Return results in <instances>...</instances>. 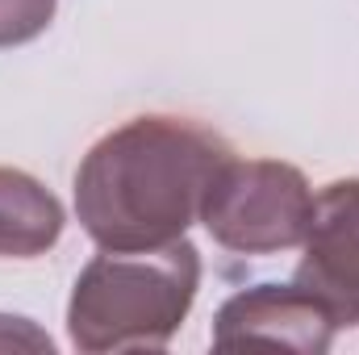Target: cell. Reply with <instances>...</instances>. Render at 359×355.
Listing matches in <instances>:
<instances>
[{
    "label": "cell",
    "instance_id": "cell-1",
    "mask_svg": "<svg viewBox=\"0 0 359 355\" xmlns=\"http://www.w3.org/2000/svg\"><path fill=\"white\" fill-rule=\"evenodd\" d=\"M230 142L188 117L147 113L96 138L76 168V217L100 251H155L201 222Z\"/></svg>",
    "mask_w": 359,
    "mask_h": 355
},
{
    "label": "cell",
    "instance_id": "cell-2",
    "mask_svg": "<svg viewBox=\"0 0 359 355\" xmlns=\"http://www.w3.org/2000/svg\"><path fill=\"white\" fill-rule=\"evenodd\" d=\"M201 288V251L176 239L155 251H100L76 276L67 339L84 355L163 351Z\"/></svg>",
    "mask_w": 359,
    "mask_h": 355
},
{
    "label": "cell",
    "instance_id": "cell-3",
    "mask_svg": "<svg viewBox=\"0 0 359 355\" xmlns=\"http://www.w3.org/2000/svg\"><path fill=\"white\" fill-rule=\"evenodd\" d=\"M313 188L301 168L280 159H230L205 192L201 226L234 255H280L305 243Z\"/></svg>",
    "mask_w": 359,
    "mask_h": 355
},
{
    "label": "cell",
    "instance_id": "cell-4",
    "mask_svg": "<svg viewBox=\"0 0 359 355\" xmlns=\"http://www.w3.org/2000/svg\"><path fill=\"white\" fill-rule=\"evenodd\" d=\"M339 318L334 309L309 293L305 284H255L234 293L217 318H213V347L230 351V347H247V343H264V347H284V351L301 355H322L330 351L334 335H339Z\"/></svg>",
    "mask_w": 359,
    "mask_h": 355
},
{
    "label": "cell",
    "instance_id": "cell-5",
    "mask_svg": "<svg viewBox=\"0 0 359 355\" xmlns=\"http://www.w3.org/2000/svg\"><path fill=\"white\" fill-rule=\"evenodd\" d=\"M301 247L305 255L292 280L318 293L339 326H359V176L334 180L318 192Z\"/></svg>",
    "mask_w": 359,
    "mask_h": 355
},
{
    "label": "cell",
    "instance_id": "cell-6",
    "mask_svg": "<svg viewBox=\"0 0 359 355\" xmlns=\"http://www.w3.org/2000/svg\"><path fill=\"white\" fill-rule=\"evenodd\" d=\"M67 226L59 196L21 168H0V260L46 255Z\"/></svg>",
    "mask_w": 359,
    "mask_h": 355
},
{
    "label": "cell",
    "instance_id": "cell-7",
    "mask_svg": "<svg viewBox=\"0 0 359 355\" xmlns=\"http://www.w3.org/2000/svg\"><path fill=\"white\" fill-rule=\"evenodd\" d=\"M59 0H0V51L25 46L55 21Z\"/></svg>",
    "mask_w": 359,
    "mask_h": 355
}]
</instances>
